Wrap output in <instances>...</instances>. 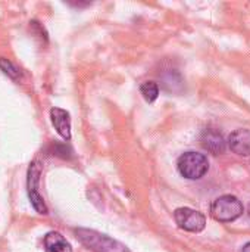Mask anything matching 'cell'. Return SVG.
<instances>
[{"label":"cell","instance_id":"6da1fadb","mask_svg":"<svg viewBox=\"0 0 250 252\" xmlns=\"http://www.w3.org/2000/svg\"><path fill=\"white\" fill-rule=\"evenodd\" d=\"M77 239L93 252H131L124 244L90 229H75Z\"/></svg>","mask_w":250,"mask_h":252},{"label":"cell","instance_id":"7a4b0ae2","mask_svg":"<svg viewBox=\"0 0 250 252\" xmlns=\"http://www.w3.org/2000/svg\"><path fill=\"white\" fill-rule=\"evenodd\" d=\"M243 204L233 195H224L217 198L211 205V216L221 223H230L237 220L243 214Z\"/></svg>","mask_w":250,"mask_h":252},{"label":"cell","instance_id":"3957f363","mask_svg":"<svg viewBox=\"0 0 250 252\" xmlns=\"http://www.w3.org/2000/svg\"><path fill=\"white\" fill-rule=\"evenodd\" d=\"M177 168L183 177H186L189 180H199L208 173L209 162L203 154L186 152L178 158Z\"/></svg>","mask_w":250,"mask_h":252},{"label":"cell","instance_id":"277c9868","mask_svg":"<svg viewBox=\"0 0 250 252\" xmlns=\"http://www.w3.org/2000/svg\"><path fill=\"white\" fill-rule=\"evenodd\" d=\"M175 223L180 229L192 233H199L206 227V217L192 208H178L174 213Z\"/></svg>","mask_w":250,"mask_h":252},{"label":"cell","instance_id":"5b68a950","mask_svg":"<svg viewBox=\"0 0 250 252\" xmlns=\"http://www.w3.org/2000/svg\"><path fill=\"white\" fill-rule=\"evenodd\" d=\"M38 182H40V168L37 162L29 164L28 168V180H27V188H28V198L32 205V208L38 214H47V207L44 204L43 196L38 192Z\"/></svg>","mask_w":250,"mask_h":252},{"label":"cell","instance_id":"8992f818","mask_svg":"<svg viewBox=\"0 0 250 252\" xmlns=\"http://www.w3.org/2000/svg\"><path fill=\"white\" fill-rule=\"evenodd\" d=\"M200 143H202L203 149L212 155H221V154H224V151L227 148V143H225L222 134L217 130H212V128L205 130L202 133Z\"/></svg>","mask_w":250,"mask_h":252},{"label":"cell","instance_id":"52a82bcc","mask_svg":"<svg viewBox=\"0 0 250 252\" xmlns=\"http://www.w3.org/2000/svg\"><path fill=\"white\" fill-rule=\"evenodd\" d=\"M228 148L242 157H249L250 155V130L246 128H239L233 131L228 137Z\"/></svg>","mask_w":250,"mask_h":252},{"label":"cell","instance_id":"ba28073f","mask_svg":"<svg viewBox=\"0 0 250 252\" xmlns=\"http://www.w3.org/2000/svg\"><path fill=\"white\" fill-rule=\"evenodd\" d=\"M50 120H52V124L56 128V131L65 140H71V115H69V112L62 108H52Z\"/></svg>","mask_w":250,"mask_h":252},{"label":"cell","instance_id":"9c48e42d","mask_svg":"<svg viewBox=\"0 0 250 252\" xmlns=\"http://www.w3.org/2000/svg\"><path fill=\"white\" fill-rule=\"evenodd\" d=\"M43 247L46 252H72L71 244L59 232H49L43 239Z\"/></svg>","mask_w":250,"mask_h":252},{"label":"cell","instance_id":"30bf717a","mask_svg":"<svg viewBox=\"0 0 250 252\" xmlns=\"http://www.w3.org/2000/svg\"><path fill=\"white\" fill-rule=\"evenodd\" d=\"M140 92L144 97L146 102L152 103L158 99L159 96V86L155 83V81H144L141 86H140Z\"/></svg>","mask_w":250,"mask_h":252},{"label":"cell","instance_id":"8fae6325","mask_svg":"<svg viewBox=\"0 0 250 252\" xmlns=\"http://www.w3.org/2000/svg\"><path fill=\"white\" fill-rule=\"evenodd\" d=\"M0 69L12 80H18L21 77V69L6 58H0Z\"/></svg>","mask_w":250,"mask_h":252},{"label":"cell","instance_id":"7c38bea8","mask_svg":"<svg viewBox=\"0 0 250 252\" xmlns=\"http://www.w3.org/2000/svg\"><path fill=\"white\" fill-rule=\"evenodd\" d=\"M68 151H69V149H68L65 145H62V146H60V145H55V154H53V155H57V157L66 158V155H65V154H66Z\"/></svg>","mask_w":250,"mask_h":252},{"label":"cell","instance_id":"4fadbf2b","mask_svg":"<svg viewBox=\"0 0 250 252\" xmlns=\"http://www.w3.org/2000/svg\"><path fill=\"white\" fill-rule=\"evenodd\" d=\"M242 252H250V242H249V244H246V245L243 247V250H242Z\"/></svg>","mask_w":250,"mask_h":252}]
</instances>
